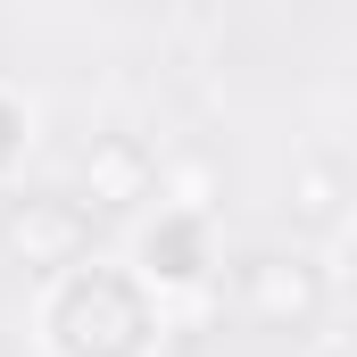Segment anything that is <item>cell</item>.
I'll return each instance as SVG.
<instances>
[{"label": "cell", "mask_w": 357, "mask_h": 357, "mask_svg": "<svg viewBox=\"0 0 357 357\" xmlns=\"http://www.w3.org/2000/svg\"><path fill=\"white\" fill-rule=\"evenodd\" d=\"M42 357H158L167 349V299L125 258H75L33 299Z\"/></svg>", "instance_id": "obj_1"}, {"label": "cell", "mask_w": 357, "mask_h": 357, "mask_svg": "<svg viewBox=\"0 0 357 357\" xmlns=\"http://www.w3.org/2000/svg\"><path fill=\"white\" fill-rule=\"evenodd\" d=\"M125 266L142 274L167 307H175V299H199V291L216 282V216H208L199 199H158V208L133 225Z\"/></svg>", "instance_id": "obj_2"}, {"label": "cell", "mask_w": 357, "mask_h": 357, "mask_svg": "<svg viewBox=\"0 0 357 357\" xmlns=\"http://www.w3.org/2000/svg\"><path fill=\"white\" fill-rule=\"evenodd\" d=\"M84 167H91V199H100V208H133V199H150V183H158L150 150H142L133 133H108Z\"/></svg>", "instance_id": "obj_3"}, {"label": "cell", "mask_w": 357, "mask_h": 357, "mask_svg": "<svg viewBox=\"0 0 357 357\" xmlns=\"http://www.w3.org/2000/svg\"><path fill=\"white\" fill-rule=\"evenodd\" d=\"M25 158H33V100L17 84H0V183L17 175Z\"/></svg>", "instance_id": "obj_4"}, {"label": "cell", "mask_w": 357, "mask_h": 357, "mask_svg": "<svg viewBox=\"0 0 357 357\" xmlns=\"http://www.w3.org/2000/svg\"><path fill=\"white\" fill-rule=\"evenodd\" d=\"M333 282H341V291L357 299V216L341 225V233H333Z\"/></svg>", "instance_id": "obj_5"}]
</instances>
